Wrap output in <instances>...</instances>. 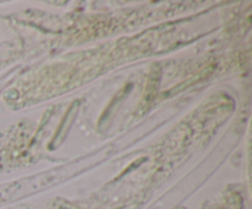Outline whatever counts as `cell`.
<instances>
[{
    "instance_id": "cell-1",
    "label": "cell",
    "mask_w": 252,
    "mask_h": 209,
    "mask_svg": "<svg viewBox=\"0 0 252 209\" xmlns=\"http://www.w3.org/2000/svg\"><path fill=\"white\" fill-rule=\"evenodd\" d=\"M177 209H186V208H182V207H180V208H177Z\"/></svg>"
}]
</instances>
